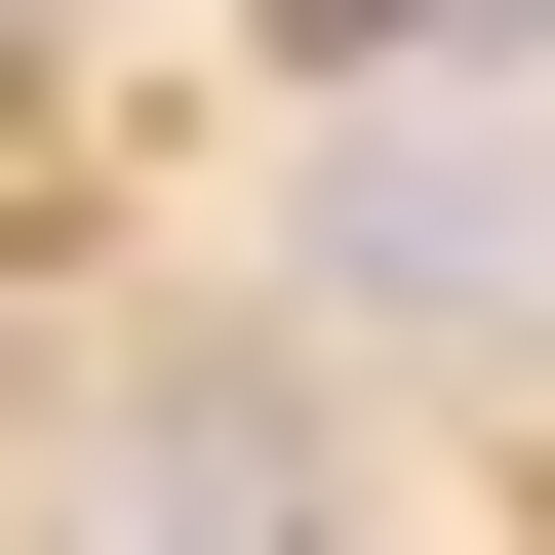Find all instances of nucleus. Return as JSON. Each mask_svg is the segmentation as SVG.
Instances as JSON below:
<instances>
[{
  "instance_id": "1",
  "label": "nucleus",
  "mask_w": 555,
  "mask_h": 555,
  "mask_svg": "<svg viewBox=\"0 0 555 555\" xmlns=\"http://www.w3.org/2000/svg\"><path fill=\"white\" fill-rule=\"evenodd\" d=\"M318 278H358V318H516V198H476V159H358Z\"/></svg>"
},
{
  "instance_id": "2",
  "label": "nucleus",
  "mask_w": 555,
  "mask_h": 555,
  "mask_svg": "<svg viewBox=\"0 0 555 555\" xmlns=\"http://www.w3.org/2000/svg\"><path fill=\"white\" fill-rule=\"evenodd\" d=\"M278 40H476V0H278Z\"/></svg>"
}]
</instances>
